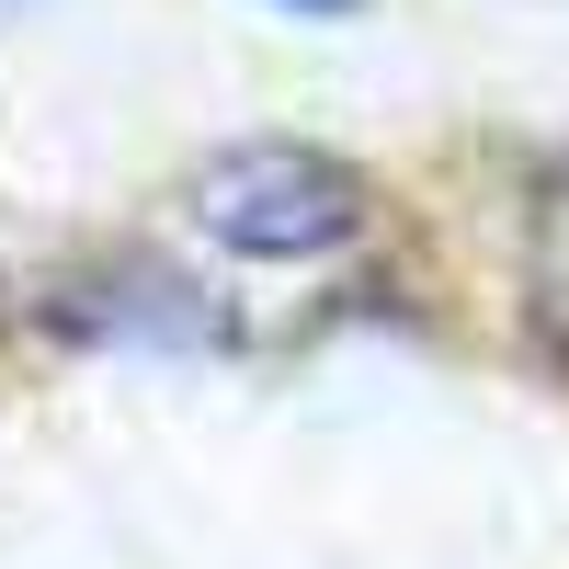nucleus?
Wrapping results in <instances>:
<instances>
[{
    "label": "nucleus",
    "instance_id": "1",
    "mask_svg": "<svg viewBox=\"0 0 569 569\" xmlns=\"http://www.w3.org/2000/svg\"><path fill=\"white\" fill-rule=\"evenodd\" d=\"M194 228L240 262H330L365 240V182L330 160V149H297V137H240L194 171Z\"/></svg>",
    "mask_w": 569,
    "mask_h": 569
},
{
    "label": "nucleus",
    "instance_id": "2",
    "mask_svg": "<svg viewBox=\"0 0 569 569\" xmlns=\"http://www.w3.org/2000/svg\"><path fill=\"white\" fill-rule=\"evenodd\" d=\"M525 330L569 365V160L536 182V206H525Z\"/></svg>",
    "mask_w": 569,
    "mask_h": 569
},
{
    "label": "nucleus",
    "instance_id": "3",
    "mask_svg": "<svg viewBox=\"0 0 569 569\" xmlns=\"http://www.w3.org/2000/svg\"><path fill=\"white\" fill-rule=\"evenodd\" d=\"M284 12H353V0H284Z\"/></svg>",
    "mask_w": 569,
    "mask_h": 569
}]
</instances>
